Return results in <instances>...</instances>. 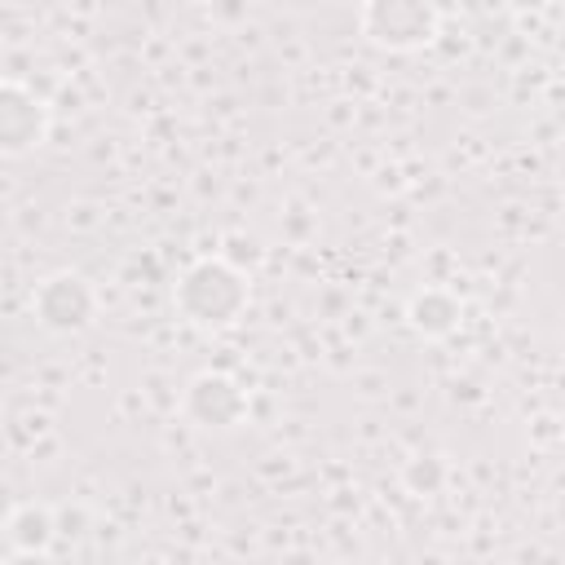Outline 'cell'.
<instances>
[{
  "mask_svg": "<svg viewBox=\"0 0 565 565\" xmlns=\"http://www.w3.org/2000/svg\"><path fill=\"white\" fill-rule=\"evenodd\" d=\"M371 9L380 13H393V22H375V40H388V44H415V40H428L433 31V18L424 9V0H375Z\"/></svg>",
  "mask_w": 565,
  "mask_h": 565,
  "instance_id": "obj_2",
  "label": "cell"
},
{
  "mask_svg": "<svg viewBox=\"0 0 565 565\" xmlns=\"http://www.w3.org/2000/svg\"><path fill=\"white\" fill-rule=\"evenodd\" d=\"M88 291L79 278L71 274H57L40 287V300H35V313L44 327H57V331H71V327H84L88 322Z\"/></svg>",
  "mask_w": 565,
  "mask_h": 565,
  "instance_id": "obj_1",
  "label": "cell"
}]
</instances>
